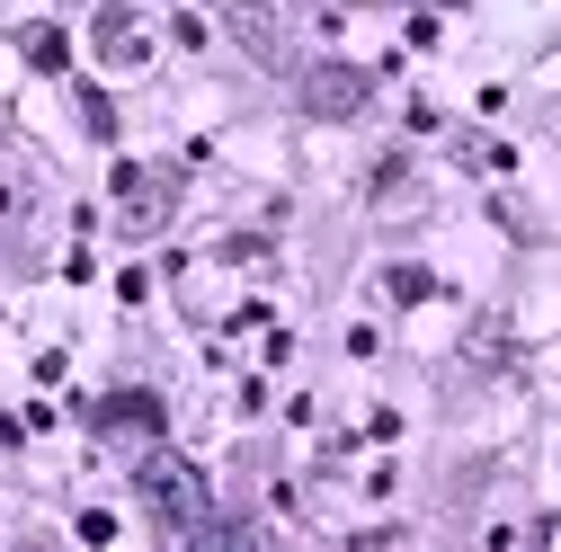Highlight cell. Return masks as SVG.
<instances>
[{"mask_svg":"<svg viewBox=\"0 0 561 552\" xmlns=\"http://www.w3.org/2000/svg\"><path fill=\"white\" fill-rule=\"evenodd\" d=\"M144 491H152V508H170L179 526H196V517H205V491H196V472H179L170 455H152V463H144Z\"/></svg>","mask_w":561,"mask_h":552,"instance_id":"6da1fadb","label":"cell"}]
</instances>
